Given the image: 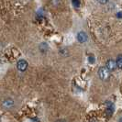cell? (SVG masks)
<instances>
[{
    "mask_svg": "<svg viewBox=\"0 0 122 122\" xmlns=\"http://www.w3.org/2000/svg\"><path fill=\"white\" fill-rule=\"evenodd\" d=\"M98 76L99 78L103 81H107L109 79L110 77V72L106 67H100L98 69Z\"/></svg>",
    "mask_w": 122,
    "mask_h": 122,
    "instance_id": "obj_1",
    "label": "cell"
},
{
    "mask_svg": "<svg viewBox=\"0 0 122 122\" xmlns=\"http://www.w3.org/2000/svg\"><path fill=\"white\" fill-rule=\"evenodd\" d=\"M17 68H18V71H20V72H25L27 70V68H28V62H27V61L24 60V59L19 60L17 62Z\"/></svg>",
    "mask_w": 122,
    "mask_h": 122,
    "instance_id": "obj_2",
    "label": "cell"
},
{
    "mask_svg": "<svg viewBox=\"0 0 122 122\" xmlns=\"http://www.w3.org/2000/svg\"><path fill=\"white\" fill-rule=\"evenodd\" d=\"M105 67L107 68L109 72H113V71H115L117 69V65H116V62L114 60H112V59H109V60H107V62H106V66Z\"/></svg>",
    "mask_w": 122,
    "mask_h": 122,
    "instance_id": "obj_3",
    "label": "cell"
},
{
    "mask_svg": "<svg viewBox=\"0 0 122 122\" xmlns=\"http://www.w3.org/2000/svg\"><path fill=\"white\" fill-rule=\"evenodd\" d=\"M76 38H77V41L80 43H85L88 40V36H87V34H86L85 31H80V32H78Z\"/></svg>",
    "mask_w": 122,
    "mask_h": 122,
    "instance_id": "obj_4",
    "label": "cell"
},
{
    "mask_svg": "<svg viewBox=\"0 0 122 122\" xmlns=\"http://www.w3.org/2000/svg\"><path fill=\"white\" fill-rule=\"evenodd\" d=\"M2 106L4 107H6V108H10V107H12L13 106H14V101H13L12 99H10V98L5 99L3 101V103H2Z\"/></svg>",
    "mask_w": 122,
    "mask_h": 122,
    "instance_id": "obj_5",
    "label": "cell"
},
{
    "mask_svg": "<svg viewBox=\"0 0 122 122\" xmlns=\"http://www.w3.org/2000/svg\"><path fill=\"white\" fill-rule=\"evenodd\" d=\"M40 51H41V52H42V53H46L48 51H49V46H48V44L46 42H42L40 44Z\"/></svg>",
    "mask_w": 122,
    "mask_h": 122,
    "instance_id": "obj_6",
    "label": "cell"
},
{
    "mask_svg": "<svg viewBox=\"0 0 122 122\" xmlns=\"http://www.w3.org/2000/svg\"><path fill=\"white\" fill-rule=\"evenodd\" d=\"M115 62H116V65H117V68H118V69H121L122 67V57L121 55L119 54L117 57L116 61H115Z\"/></svg>",
    "mask_w": 122,
    "mask_h": 122,
    "instance_id": "obj_7",
    "label": "cell"
},
{
    "mask_svg": "<svg viewBox=\"0 0 122 122\" xmlns=\"http://www.w3.org/2000/svg\"><path fill=\"white\" fill-rule=\"evenodd\" d=\"M72 4L75 8H77L80 6V0H72Z\"/></svg>",
    "mask_w": 122,
    "mask_h": 122,
    "instance_id": "obj_8",
    "label": "cell"
},
{
    "mask_svg": "<svg viewBox=\"0 0 122 122\" xmlns=\"http://www.w3.org/2000/svg\"><path fill=\"white\" fill-rule=\"evenodd\" d=\"M88 61H89L90 63H94L95 61H96V59H95V57H94L93 55H89V56H88Z\"/></svg>",
    "mask_w": 122,
    "mask_h": 122,
    "instance_id": "obj_9",
    "label": "cell"
},
{
    "mask_svg": "<svg viewBox=\"0 0 122 122\" xmlns=\"http://www.w3.org/2000/svg\"><path fill=\"white\" fill-rule=\"evenodd\" d=\"M97 1L101 5H106V4H107L109 2V0H97Z\"/></svg>",
    "mask_w": 122,
    "mask_h": 122,
    "instance_id": "obj_10",
    "label": "cell"
},
{
    "mask_svg": "<svg viewBox=\"0 0 122 122\" xmlns=\"http://www.w3.org/2000/svg\"><path fill=\"white\" fill-rule=\"evenodd\" d=\"M116 16L117 17V18H121V12H117L116 14Z\"/></svg>",
    "mask_w": 122,
    "mask_h": 122,
    "instance_id": "obj_11",
    "label": "cell"
},
{
    "mask_svg": "<svg viewBox=\"0 0 122 122\" xmlns=\"http://www.w3.org/2000/svg\"><path fill=\"white\" fill-rule=\"evenodd\" d=\"M56 122H65L64 120H57Z\"/></svg>",
    "mask_w": 122,
    "mask_h": 122,
    "instance_id": "obj_12",
    "label": "cell"
}]
</instances>
